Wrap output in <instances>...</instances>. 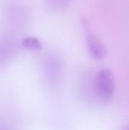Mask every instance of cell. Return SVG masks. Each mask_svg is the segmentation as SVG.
Masks as SVG:
<instances>
[{"label": "cell", "mask_w": 129, "mask_h": 130, "mask_svg": "<svg viewBox=\"0 0 129 130\" xmlns=\"http://www.w3.org/2000/svg\"><path fill=\"white\" fill-rule=\"evenodd\" d=\"M94 86L99 100L105 103L111 101L116 90V82L113 72L109 69L100 70L95 77Z\"/></svg>", "instance_id": "1"}, {"label": "cell", "mask_w": 129, "mask_h": 130, "mask_svg": "<svg viewBox=\"0 0 129 130\" xmlns=\"http://www.w3.org/2000/svg\"><path fill=\"white\" fill-rule=\"evenodd\" d=\"M43 71L44 79L50 86L55 87L60 83L63 75V66L58 56H46L43 64Z\"/></svg>", "instance_id": "2"}, {"label": "cell", "mask_w": 129, "mask_h": 130, "mask_svg": "<svg viewBox=\"0 0 129 130\" xmlns=\"http://www.w3.org/2000/svg\"><path fill=\"white\" fill-rule=\"evenodd\" d=\"M125 130H129V126H128V127H127V128H126V129Z\"/></svg>", "instance_id": "8"}, {"label": "cell", "mask_w": 129, "mask_h": 130, "mask_svg": "<svg viewBox=\"0 0 129 130\" xmlns=\"http://www.w3.org/2000/svg\"><path fill=\"white\" fill-rule=\"evenodd\" d=\"M22 46L28 50H39L42 48L41 42L34 37H27L22 40Z\"/></svg>", "instance_id": "5"}, {"label": "cell", "mask_w": 129, "mask_h": 130, "mask_svg": "<svg viewBox=\"0 0 129 130\" xmlns=\"http://www.w3.org/2000/svg\"><path fill=\"white\" fill-rule=\"evenodd\" d=\"M14 50V43L9 40H3L0 43V66L5 65L11 58Z\"/></svg>", "instance_id": "4"}, {"label": "cell", "mask_w": 129, "mask_h": 130, "mask_svg": "<svg viewBox=\"0 0 129 130\" xmlns=\"http://www.w3.org/2000/svg\"><path fill=\"white\" fill-rule=\"evenodd\" d=\"M0 130H14L10 124L5 121H0Z\"/></svg>", "instance_id": "7"}, {"label": "cell", "mask_w": 129, "mask_h": 130, "mask_svg": "<svg viewBox=\"0 0 129 130\" xmlns=\"http://www.w3.org/2000/svg\"><path fill=\"white\" fill-rule=\"evenodd\" d=\"M87 47L90 55L97 60H101L107 55V50L105 45L93 34L87 35Z\"/></svg>", "instance_id": "3"}, {"label": "cell", "mask_w": 129, "mask_h": 130, "mask_svg": "<svg viewBox=\"0 0 129 130\" xmlns=\"http://www.w3.org/2000/svg\"><path fill=\"white\" fill-rule=\"evenodd\" d=\"M71 0H44L47 5L54 9H60L67 6Z\"/></svg>", "instance_id": "6"}]
</instances>
